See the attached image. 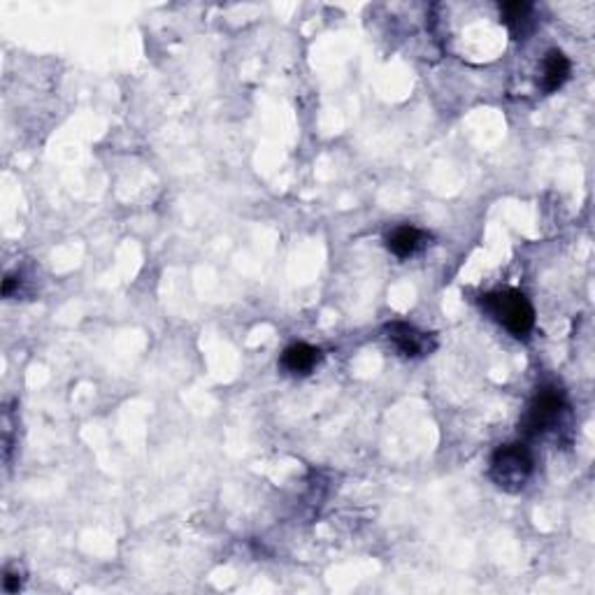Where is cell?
<instances>
[{
	"label": "cell",
	"instance_id": "277c9868",
	"mask_svg": "<svg viewBox=\"0 0 595 595\" xmlns=\"http://www.w3.org/2000/svg\"><path fill=\"white\" fill-rule=\"evenodd\" d=\"M384 332H386V340L407 358H418L435 349V340L430 338L428 332L418 331L405 321H393Z\"/></svg>",
	"mask_w": 595,
	"mask_h": 595
},
{
	"label": "cell",
	"instance_id": "6da1fadb",
	"mask_svg": "<svg viewBox=\"0 0 595 595\" xmlns=\"http://www.w3.org/2000/svg\"><path fill=\"white\" fill-rule=\"evenodd\" d=\"M481 307L519 340L528 338L535 326V309H532L530 300L514 289L488 293L481 298Z\"/></svg>",
	"mask_w": 595,
	"mask_h": 595
},
{
	"label": "cell",
	"instance_id": "5b68a950",
	"mask_svg": "<svg viewBox=\"0 0 595 595\" xmlns=\"http://www.w3.org/2000/svg\"><path fill=\"white\" fill-rule=\"evenodd\" d=\"M426 240H428V235L424 230L414 229V226H398L386 235V246L398 258H410L424 249Z\"/></svg>",
	"mask_w": 595,
	"mask_h": 595
},
{
	"label": "cell",
	"instance_id": "30bf717a",
	"mask_svg": "<svg viewBox=\"0 0 595 595\" xmlns=\"http://www.w3.org/2000/svg\"><path fill=\"white\" fill-rule=\"evenodd\" d=\"M19 289H22V277L7 275L5 281H3V296L12 298V296H14V291L19 293Z\"/></svg>",
	"mask_w": 595,
	"mask_h": 595
},
{
	"label": "cell",
	"instance_id": "7a4b0ae2",
	"mask_svg": "<svg viewBox=\"0 0 595 595\" xmlns=\"http://www.w3.org/2000/svg\"><path fill=\"white\" fill-rule=\"evenodd\" d=\"M532 470H535V461H532L530 449L521 442L498 446L491 458V479L507 493L523 491L530 481Z\"/></svg>",
	"mask_w": 595,
	"mask_h": 595
},
{
	"label": "cell",
	"instance_id": "3957f363",
	"mask_svg": "<svg viewBox=\"0 0 595 595\" xmlns=\"http://www.w3.org/2000/svg\"><path fill=\"white\" fill-rule=\"evenodd\" d=\"M567 410L565 393L556 386H547V389L538 391V395L532 398L528 405V412L521 421V430L526 437H539L547 430L554 428L561 421L563 412Z\"/></svg>",
	"mask_w": 595,
	"mask_h": 595
},
{
	"label": "cell",
	"instance_id": "52a82bcc",
	"mask_svg": "<svg viewBox=\"0 0 595 595\" xmlns=\"http://www.w3.org/2000/svg\"><path fill=\"white\" fill-rule=\"evenodd\" d=\"M570 77V61L563 52L558 49H551L547 56H544V74H542V86L547 93L558 91L563 84Z\"/></svg>",
	"mask_w": 595,
	"mask_h": 595
},
{
	"label": "cell",
	"instance_id": "9c48e42d",
	"mask_svg": "<svg viewBox=\"0 0 595 595\" xmlns=\"http://www.w3.org/2000/svg\"><path fill=\"white\" fill-rule=\"evenodd\" d=\"M22 589V577L12 570H5V577H3V591L5 593H17Z\"/></svg>",
	"mask_w": 595,
	"mask_h": 595
},
{
	"label": "cell",
	"instance_id": "8992f818",
	"mask_svg": "<svg viewBox=\"0 0 595 595\" xmlns=\"http://www.w3.org/2000/svg\"><path fill=\"white\" fill-rule=\"evenodd\" d=\"M321 351L312 344L298 342L291 344L284 354H281V367L291 375H309L321 363Z\"/></svg>",
	"mask_w": 595,
	"mask_h": 595
},
{
	"label": "cell",
	"instance_id": "ba28073f",
	"mask_svg": "<svg viewBox=\"0 0 595 595\" xmlns=\"http://www.w3.org/2000/svg\"><path fill=\"white\" fill-rule=\"evenodd\" d=\"M504 14V23L510 26L514 38H523L532 29V5L530 3H504L500 5Z\"/></svg>",
	"mask_w": 595,
	"mask_h": 595
}]
</instances>
